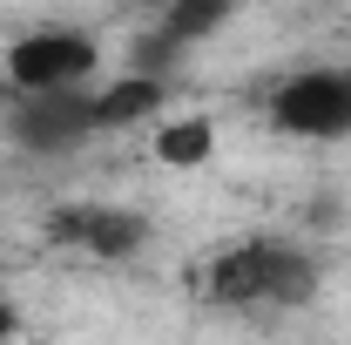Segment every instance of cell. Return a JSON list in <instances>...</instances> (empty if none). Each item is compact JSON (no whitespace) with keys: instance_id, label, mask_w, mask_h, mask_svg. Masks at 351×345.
Masks as SVG:
<instances>
[{"instance_id":"6da1fadb","label":"cell","mask_w":351,"mask_h":345,"mask_svg":"<svg viewBox=\"0 0 351 345\" xmlns=\"http://www.w3.org/2000/svg\"><path fill=\"white\" fill-rule=\"evenodd\" d=\"M95 61H101V47H95L88 27H34V34H21L7 47V82L21 95H34V88H82L95 75Z\"/></svg>"},{"instance_id":"7a4b0ae2","label":"cell","mask_w":351,"mask_h":345,"mask_svg":"<svg viewBox=\"0 0 351 345\" xmlns=\"http://www.w3.org/2000/svg\"><path fill=\"white\" fill-rule=\"evenodd\" d=\"M82 135H95V95L82 88H34L7 109V142L27 156H61Z\"/></svg>"},{"instance_id":"3957f363","label":"cell","mask_w":351,"mask_h":345,"mask_svg":"<svg viewBox=\"0 0 351 345\" xmlns=\"http://www.w3.org/2000/svg\"><path fill=\"white\" fill-rule=\"evenodd\" d=\"M270 122L291 135H317V142H338L351 135V75L338 68H304L270 95Z\"/></svg>"},{"instance_id":"277c9868","label":"cell","mask_w":351,"mask_h":345,"mask_svg":"<svg viewBox=\"0 0 351 345\" xmlns=\"http://www.w3.org/2000/svg\"><path fill=\"white\" fill-rule=\"evenodd\" d=\"M270 251H277V237H243V244L217 251L210 271H203V298L223 304V311L263 304V291H270Z\"/></svg>"},{"instance_id":"5b68a950","label":"cell","mask_w":351,"mask_h":345,"mask_svg":"<svg viewBox=\"0 0 351 345\" xmlns=\"http://www.w3.org/2000/svg\"><path fill=\"white\" fill-rule=\"evenodd\" d=\"M75 244H82L88 258L122 264V258H135V251L149 244V216H135V210H108V203H82Z\"/></svg>"},{"instance_id":"8992f818","label":"cell","mask_w":351,"mask_h":345,"mask_svg":"<svg viewBox=\"0 0 351 345\" xmlns=\"http://www.w3.org/2000/svg\"><path fill=\"white\" fill-rule=\"evenodd\" d=\"M162 95H169L162 75H122V82H108L95 95V129H129V122L162 109Z\"/></svg>"},{"instance_id":"52a82bcc","label":"cell","mask_w":351,"mask_h":345,"mask_svg":"<svg viewBox=\"0 0 351 345\" xmlns=\"http://www.w3.org/2000/svg\"><path fill=\"white\" fill-rule=\"evenodd\" d=\"M317 298V258H304L298 244H277L270 251V291L263 304H284V311H298V304Z\"/></svg>"},{"instance_id":"ba28073f","label":"cell","mask_w":351,"mask_h":345,"mask_svg":"<svg viewBox=\"0 0 351 345\" xmlns=\"http://www.w3.org/2000/svg\"><path fill=\"white\" fill-rule=\"evenodd\" d=\"M210 149H217V122L210 115H182V122H169V129L156 135V163H169V170L210 163Z\"/></svg>"},{"instance_id":"9c48e42d","label":"cell","mask_w":351,"mask_h":345,"mask_svg":"<svg viewBox=\"0 0 351 345\" xmlns=\"http://www.w3.org/2000/svg\"><path fill=\"white\" fill-rule=\"evenodd\" d=\"M230 14H237V0H169L162 7V34L189 47V41H203V34H217Z\"/></svg>"},{"instance_id":"30bf717a","label":"cell","mask_w":351,"mask_h":345,"mask_svg":"<svg viewBox=\"0 0 351 345\" xmlns=\"http://www.w3.org/2000/svg\"><path fill=\"white\" fill-rule=\"evenodd\" d=\"M176 61H182V41H169V34H149L135 47V75H169Z\"/></svg>"},{"instance_id":"8fae6325","label":"cell","mask_w":351,"mask_h":345,"mask_svg":"<svg viewBox=\"0 0 351 345\" xmlns=\"http://www.w3.org/2000/svg\"><path fill=\"white\" fill-rule=\"evenodd\" d=\"M21 332V311H14V298H0V339H14Z\"/></svg>"},{"instance_id":"7c38bea8","label":"cell","mask_w":351,"mask_h":345,"mask_svg":"<svg viewBox=\"0 0 351 345\" xmlns=\"http://www.w3.org/2000/svg\"><path fill=\"white\" fill-rule=\"evenodd\" d=\"M129 7H169V0H129Z\"/></svg>"},{"instance_id":"4fadbf2b","label":"cell","mask_w":351,"mask_h":345,"mask_svg":"<svg viewBox=\"0 0 351 345\" xmlns=\"http://www.w3.org/2000/svg\"><path fill=\"white\" fill-rule=\"evenodd\" d=\"M0 345H14V339H0Z\"/></svg>"}]
</instances>
